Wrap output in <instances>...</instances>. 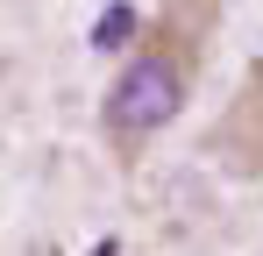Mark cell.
<instances>
[{
	"label": "cell",
	"instance_id": "7a4b0ae2",
	"mask_svg": "<svg viewBox=\"0 0 263 256\" xmlns=\"http://www.w3.org/2000/svg\"><path fill=\"white\" fill-rule=\"evenodd\" d=\"M128 36H135V7H121V0H114V7L92 22V50H121Z\"/></svg>",
	"mask_w": 263,
	"mask_h": 256
},
{
	"label": "cell",
	"instance_id": "6da1fadb",
	"mask_svg": "<svg viewBox=\"0 0 263 256\" xmlns=\"http://www.w3.org/2000/svg\"><path fill=\"white\" fill-rule=\"evenodd\" d=\"M178 107H185V64L164 57V50H149V57H135L128 71L107 85L100 121H107V135H114L121 150H135L142 135H157V128L171 121Z\"/></svg>",
	"mask_w": 263,
	"mask_h": 256
}]
</instances>
